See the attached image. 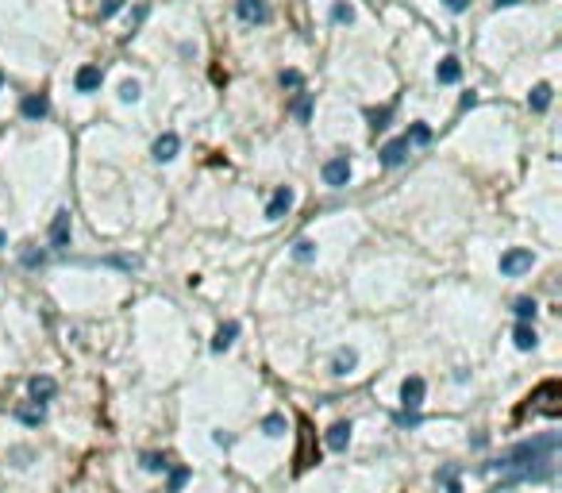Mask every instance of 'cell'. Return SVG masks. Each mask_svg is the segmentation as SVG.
Here are the masks:
<instances>
[{"label": "cell", "instance_id": "6da1fadb", "mask_svg": "<svg viewBox=\"0 0 562 493\" xmlns=\"http://www.w3.org/2000/svg\"><path fill=\"white\" fill-rule=\"evenodd\" d=\"M555 451H558V435H531V440L516 443L493 459L489 474H501V482H547L555 474Z\"/></svg>", "mask_w": 562, "mask_h": 493}, {"label": "cell", "instance_id": "7a4b0ae2", "mask_svg": "<svg viewBox=\"0 0 562 493\" xmlns=\"http://www.w3.org/2000/svg\"><path fill=\"white\" fill-rule=\"evenodd\" d=\"M531 262H536V254H531L528 246H512V251L501 254V274L504 278H520V274L531 270Z\"/></svg>", "mask_w": 562, "mask_h": 493}, {"label": "cell", "instance_id": "3957f363", "mask_svg": "<svg viewBox=\"0 0 562 493\" xmlns=\"http://www.w3.org/2000/svg\"><path fill=\"white\" fill-rule=\"evenodd\" d=\"M350 182V158L347 155H335V158H328L323 162V185H331V189H343Z\"/></svg>", "mask_w": 562, "mask_h": 493}, {"label": "cell", "instance_id": "277c9868", "mask_svg": "<svg viewBox=\"0 0 562 493\" xmlns=\"http://www.w3.org/2000/svg\"><path fill=\"white\" fill-rule=\"evenodd\" d=\"M424 393H427V385H424L420 374L405 378V382H401V405H405V412H416V409H420V405H424Z\"/></svg>", "mask_w": 562, "mask_h": 493}, {"label": "cell", "instance_id": "5b68a950", "mask_svg": "<svg viewBox=\"0 0 562 493\" xmlns=\"http://www.w3.org/2000/svg\"><path fill=\"white\" fill-rule=\"evenodd\" d=\"M70 235H73L70 212L58 208V212H54V220H51V246H54V251H66V246H70Z\"/></svg>", "mask_w": 562, "mask_h": 493}, {"label": "cell", "instance_id": "8992f818", "mask_svg": "<svg viewBox=\"0 0 562 493\" xmlns=\"http://www.w3.org/2000/svg\"><path fill=\"white\" fill-rule=\"evenodd\" d=\"M177 150H181V139L174 135V131H162V135L155 139V147H150V155H155V162H174Z\"/></svg>", "mask_w": 562, "mask_h": 493}, {"label": "cell", "instance_id": "52a82bcc", "mask_svg": "<svg viewBox=\"0 0 562 493\" xmlns=\"http://www.w3.org/2000/svg\"><path fill=\"white\" fill-rule=\"evenodd\" d=\"M408 150H412V147H408V139L401 135V139H393V143H385L382 150H378V158H382L385 170H397V166L408 158Z\"/></svg>", "mask_w": 562, "mask_h": 493}, {"label": "cell", "instance_id": "ba28073f", "mask_svg": "<svg viewBox=\"0 0 562 493\" xmlns=\"http://www.w3.org/2000/svg\"><path fill=\"white\" fill-rule=\"evenodd\" d=\"M235 12H239L243 24H266L270 20V4H266V0H239Z\"/></svg>", "mask_w": 562, "mask_h": 493}, {"label": "cell", "instance_id": "9c48e42d", "mask_svg": "<svg viewBox=\"0 0 562 493\" xmlns=\"http://www.w3.org/2000/svg\"><path fill=\"white\" fill-rule=\"evenodd\" d=\"M293 201H297V193H293L289 185H281L278 193L270 197V204H266V220H281V216L293 208Z\"/></svg>", "mask_w": 562, "mask_h": 493}, {"label": "cell", "instance_id": "30bf717a", "mask_svg": "<svg viewBox=\"0 0 562 493\" xmlns=\"http://www.w3.org/2000/svg\"><path fill=\"white\" fill-rule=\"evenodd\" d=\"M27 393H31V401H51L54 393H58V382H54L51 374H35L31 382H27Z\"/></svg>", "mask_w": 562, "mask_h": 493}, {"label": "cell", "instance_id": "8fae6325", "mask_svg": "<svg viewBox=\"0 0 562 493\" xmlns=\"http://www.w3.org/2000/svg\"><path fill=\"white\" fill-rule=\"evenodd\" d=\"M20 112H24L27 120L39 123V120H46V112H51V100H46V93H27L24 104H20Z\"/></svg>", "mask_w": 562, "mask_h": 493}, {"label": "cell", "instance_id": "7c38bea8", "mask_svg": "<svg viewBox=\"0 0 562 493\" xmlns=\"http://www.w3.org/2000/svg\"><path fill=\"white\" fill-rule=\"evenodd\" d=\"M355 366H358V351L355 347H339L335 358H331V374L347 378V374H355Z\"/></svg>", "mask_w": 562, "mask_h": 493}, {"label": "cell", "instance_id": "4fadbf2b", "mask_svg": "<svg viewBox=\"0 0 562 493\" xmlns=\"http://www.w3.org/2000/svg\"><path fill=\"white\" fill-rule=\"evenodd\" d=\"M100 81H104L100 66H81V70H78V78H73L78 93H97V89H100Z\"/></svg>", "mask_w": 562, "mask_h": 493}, {"label": "cell", "instance_id": "5bb4252c", "mask_svg": "<svg viewBox=\"0 0 562 493\" xmlns=\"http://www.w3.org/2000/svg\"><path fill=\"white\" fill-rule=\"evenodd\" d=\"M16 420L27 424V428H39V424L46 420V405H39V401H27V405H20V409H16Z\"/></svg>", "mask_w": 562, "mask_h": 493}, {"label": "cell", "instance_id": "9a60e30c", "mask_svg": "<svg viewBox=\"0 0 562 493\" xmlns=\"http://www.w3.org/2000/svg\"><path fill=\"white\" fill-rule=\"evenodd\" d=\"M462 78V62L459 58H443L439 66H435V81L439 85H454Z\"/></svg>", "mask_w": 562, "mask_h": 493}, {"label": "cell", "instance_id": "2e32d148", "mask_svg": "<svg viewBox=\"0 0 562 493\" xmlns=\"http://www.w3.org/2000/svg\"><path fill=\"white\" fill-rule=\"evenodd\" d=\"M347 443H350V424L347 420L331 424V428H328V447L331 451H347Z\"/></svg>", "mask_w": 562, "mask_h": 493}, {"label": "cell", "instance_id": "e0dca14e", "mask_svg": "<svg viewBox=\"0 0 562 493\" xmlns=\"http://www.w3.org/2000/svg\"><path fill=\"white\" fill-rule=\"evenodd\" d=\"M235 336H239V324H235V320H227V324H224L220 331H216V339H212V351H216V355H224V351L235 343Z\"/></svg>", "mask_w": 562, "mask_h": 493}, {"label": "cell", "instance_id": "ac0fdd59", "mask_svg": "<svg viewBox=\"0 0 562 493\" xmlns=\"http://www.w3.org/2000/svg\"><path fill=\"white\" fill-rule=\"evenodd\" d=\"M528 108H531V112H547V108H551V85H547V81L536 85V89L528 93Z\"/></svg>", "mask_w": 562, "mask_h": 493}, {"label": "cell", "instance_id": "d6986e66", "mask_svg": "<svg viewBox=\"0 0 562 493\" xmlns=\"http://www.w3.org/2000/svg\"><path fill=\"white\" fill-rule=\"evenodd\" d=\"M512 343H516V351H531V347L539 343L536 328H531V324H516V331H512Z\"/></svg>", "mask_w": 562, "mask_h": 493}, {"label": "cell", "instance_id": "ffe728a7", "mask_svg": "<svg viewBox=\"0 0 562 493\" xmlns=\"http://www.w3.org/2000/svg\"><path fill=\"white\" fill-rule=\"evenodd\" d=\"M512 312H516L520 324H531V320H536V312H539V305H536L531 297H520L516 305H512Z\"/></svg>", "mask_w": 562, "mask_h": 493}, {"label": "cell", "instance_id": "44dd1931", "mask_svg": "<svg viewBox=\"0 0 562 493\" xmlns=\"http://www.w3.org/2000/svg\"><path fill=\"white\" fill-rule=\"evenodd\" d=\"M331 24L350 27V24H355V8H350L347 0H335V4H331Z\"/></svg>", "mask_w": 562, "mask_h": 493}, {"label": "cell", "instance_id": "7402d4cb", "mask_svg": "<svg viewBox=\"0 0 562 493\" xmlns=\"http://www.w3.org/2000/svg\"><path fill=\"white\" fill-rule=\"evenodd\" d=\"M262 432L270 435V440H278V435H285V416H281V412H270V416H262Z\"/></svg>", "mask_w": 562, "mask_h": 493}, {"label": "cell", "instance_id": "603a6c76", "mask_svg": "<svg viewBox=\"0 0 562 493\" xmlns=\"http://www.w3.org/2000/svg\"><path fill=\"white\" fill-rule=\"evenodd\" d=\"M142 470H150V474L170 470V459H166V455H158V451H147V455H142Z\"/></svg>", "mask_w": 562, "mask_h": 493}, {"label": "cell", "instance_id": "cb8c5ba5", "mask_svg": "<svg viewBox=\"0 0 562 493\" xmlns=\"http://www.w3.org/2000/svg\"><path fill=\"white\" fill-rule=\"evenodd\" d=\"M293 116H297L301 123H308V116H312V93H301V97L293 100Z\"/></svg>", "mask_w": 562, "mask_h": 493}, {"label": "cell", "instance_id": "d4e9b609", "mask_svg": "<svg viewBox=\"0 0 562 493\" xmlns=\"http://www.w3.org/2000/svg\"><path fill=\"white\" fill-rule=\"evenodd\" d=\"M139 97H142V85H139L135 78H128V81L120 85V100H123V104H135Z\"/></svg>", "mask_w": 562, "mask_h": 493}, {"label": "cell", "instance_id": "484cf974", "mask_svg": "<svg viewBox=\"0 0 562 493\" xmlns=\"http://www.w3.org/2000/svg\"><path fill=\"white\" fill-rule=\"evenodd\" d=\"M293 259H297V262H312V259H316V243H312V239H297V246H293Z\"/></svg>", "mask_w": 562, "mask_h": 493}, {"label": "cell", "instance_id": "4316f807", "mask_svg": "<svg viewBox=\"0 0 562 493\" xmlns=\"http://www.w3.org/2000/svg\"><path fill=\"white\" fill-rule=\"evenodd\" d=\"M439 482L447 486V493H462V486H459V467H443V470H439Z\"/></svg>", "mask_w": 562, "mask_h": 493}, {"label": "cell", "instance_id": "83f0119b", "mask_svg": "<svg viewBox=\"0 0 562 493\" xmlns=\"http://www.w3.org/2000/svg\"><path fill=\"white\" fill-rule=\"evenodd\" d=\"M405 139H408V147H412V143H427V139H432V128H427V123H412Z\"/></svg>", "mask_w": 562, "mask_h": 493}, {"label": "cell", "instance_id": "f1b7e54d", "mask_svg": "<svg viewBox=\"0 0 562 493\" xmlns=\"http://www.w3.org/2000/svg\"><path fill=\"white\" fill-rule=\"evenodd\" d=\"M20 262H24V266H43V262H46V251H35V246H27V251L20 254Z\"/></svg>", "mask_w": 562, "mask_h": 493}, {"label": "cell", "instance_id": "f546056e", "mask_svg": "<svg viewBox=\"0 0 562 493\" xmlns=\"http://www.w3.org/2000/svg\"><path fill=\"white\" fill-rule=\"evenodd\" d=\"M189 482V470L185 467H177V470H170V493H177L181 486Z\"/></svg>", "mask_w": 562, "mask_h": 493}, {"label": "cell", "instance_id": "4dcf8cb0", "mask_svg": "<svg viewBox=\"0 0 562 493\" xmlns=\"http://www.w3.org/2000/svg\"><path fill=\"white\" fill-rule=\"evenodd\" d=\"M389 116H393V108H382V112H370V128H374V131H382L385 123H389Z\"/></svg>", "mask_w": 562, "mask_h": 493}, {"label": "cell", "instance_id": "1f68e13d", "mask_svg": "<svg viewBox=\"0 0 562 493\" xmlns=\"http://www.w3.org/2000/svg\"><path fill=\"white\" fill-rule=\"evenodd\" d=\"M285 89H301V73L297 70H281V78H278Z\"/></svg>", "mask_w": 562, "mask_h": 493}, {"label": "cell", "instance_id": "d6a6232c", "mask_svg": "<svg viewBox=\"0 0 562 493\" xmlns=\"http://www.w3.org/2000/svg\"><path fill=\"white\" fill-rule=\"evenodd\" d=\"M120 8H123V0H104V4H100V20H112Z\"/></svg>", "mask_w": 562, "mask_h": 493}, {"label": "cell", "instance_id": "836d02e7", "mask_svg": "<svg viewBox=\"0 0 562 493\" xmlns=\"http://www.w3.org/2000/svg\"><path fill=\"white\" fill-rule=\"evenodd\" d=\"M212 443H216V447H231L235 435H231V432H212Z\"/></svg>", "mask_w": 562, "mask_h": 493}, {"label": "cell", "instance_id": "e575fe53", "mask_svg": "<svg viewBox=\"0 0 562 493\" xmlns=\"http://www.w3.org/2000/svg\"><path fill=\"white\" fill-rule=\"evenodd\" d=\"M27 459H31V451H27V447H16L12 451V467H27Z\"/></svg>", "mask_w": 562, "mask_h": 493}, {"label": "cell", "instance_id": "d590c367", "mask_svg": "<svg viewBox=\"0 0 562 493\" xmlns=\"http://www.w3.org/2000/svg\"><path fill=\"white\" fill-rule=\"evenodd\" d=\"M447 4V12H466V8H470V0H443Z\"/></svg>", "mask_w": 562, "mask_h": 493}, {"label": "cell", "instance_id": "8d00e7d4", "mask_svg": "<svg viewBox=\"0 0 562 493\" xmlns=\"http://www.w3.org/2000/svg\"><path fill=\"white\" fill-rule=\"evenodd\" d=\"M459 104H462V108H474V104H478V93H462Z\"/></svg>", "mask_w": 562, "mask_h": 493}, {"label": "cell", "instance_id": "74e56055", "mask_svg": "<svg viewBox=\"0 0 562 493\" xmlns=\"http://www.w3.org/2000/svg\"><path fill=\"white\" fill-rule=\"evenodd\" d=\"M497 8H512V4H520V0H493Z\"/></svg>", "mask_w": 562, "mask_h": 493}, {"label": "cell", "instance_id": "f35d334b", "mask_svg": "<svg viewBox=\"0 0 562 493\" xmlns=\"http://www.w3.org/2000/svg\"><path fill=\"white\" fill-rule=\"evenodd\" d=\"M4 243H8V235H4V232H0V251H4Z\"/></svg>", "mask_w": 562, "mask_h": 493}, {"label": "cell", "instance_id": "ab89813d", "mask_svg": "<svg viewBox=\"0 0 562 493\" xmlns=\"http://www.w3.org/2000/svg\"><path fill=\"white\" fill-rule=\"evenodd\" d=\"M0 85H4V73H0Z\"/></svg>", "mask_w": 562, "mask_h": 493}]
</instances>
